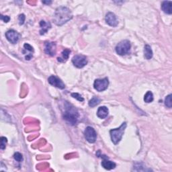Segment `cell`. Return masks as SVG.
I'll use <instances>...</instances> for the list:
<instances>
[{
  "mask_svg": "<svg viewBox=\"0 0 172 172\" xmlns=\"http://www.w3.org/2000/svg\"><path fill=\"white\" fill-rule=\"evenodd\" d=\"M72 63L75 67L77 68H83L87 64V59L86 56L84 55H75L72 59Z\"/></svg>",
  "mask_w": 172,
  "mask_h": 172,
  "instance_id": "cell-6",
  "label": "cell"
},
{
  "mask_svg": "<svg viewBox=\"0 0 172 172\" xmlns=\"http://www.w3.org/2000/svg\"><path fill=\"white\" fill-rule=\"evenodd\" d=\"M171 94L168 95L165 98V105L167 107L169 108H171V106H172V100H171Z\"/></svg>",
  "mask_w": 172,
  "mask_h": 172,
  "instance_id": "cell-21",
  "label": "cell"
},
{
  "mask_svg": "<svg viewBox=\"0 0 172 172\" xmlns=\"http://www.w3.org/2000/svg\"><path fill=\"white\" fill-rule=\"evenodd\" d=\"M172 2L171 1H164L161 4V9L163 12L167 14H171L172 13Z\"/></svg>",
  "mask_w": 172,
  "mask_h": 172,
  "instance_id": "cell-13",
  "label": "cell"
},
{
  "mask_svg": "<svg viewBox=\"0 0 172 172\" xmlns=\"http://www.w3.org/2000/svg\"><path fill=\"white\" fill-rule=\"evenodd\" d=\"M100 99L98 97H94L91 98V99H90L89 102V106L91 108L95 107L98 106L99 103H100Z\"/></svg>",
  "mask_w": 172,
  "mask_h": 172,
  "instance_id": "cell-18",
  "label": "cell"
},
{
  "mask_svg": "<svg viewBox=\"0 0 172 172\" xmlns=\"http://www.w3.org/2000/svg\"><path fill=\"white\" fill-rule=\"evenodd\" d=\"M79 117V114L77 110L68 102H65L63 108V119L69 125H75L78 121Z\"/></svg>",
  "mask_w": 172,
  "mask_h": 172,
  "instance_id": "cell-1",
  "label": "cell"
},
{
  "mask_svg": "<svg viewBox=\"0 0 172 172\" xmlns=\"http://www.w3.org/2000/svg\"><path fill=\"white\" fill-rule=\"evenodd\" d=\"M73 18L71 11L66 7H59L55 10L53 20L57 26H62Z\"/></svg>",
  "mask_w": 172,
  "mask_h": 172,
  "instance_id": "cell-2",
  "label": "cell"
},
{
  "mask_svg": "<svg viewBox=\"0 0 172 172\" xmlns=\"http://www.w3.org/2000/svg\"><path fill=\"white\" fill-rule=\"evenodd\" d=\"M45 53L50 56H55L57 52L56 43L54 42H46L45 44Z\"/></svg>",
  "mask_w": 172,
  "mask_h": 172,
  "instance_id": "cell-11",
  "label": "cell"
},
{
  "mask_svg": "<svg viewBox=\"0 0 172 172\" xmlns=\"http://www.w3.org/2000/svg\"><path fill=\"white\" fill-rule=\"evenodd\" d=\"M101 157L103 158V161H102V166L104 168V169L107 170H111L114 169L116 166H117L114 162L108 160V157L107 156L101 155Z\"/></svg>",
  "mask_w": 172,
  "mask_h": 172,
  "instance_id": "cell-12",
  "label": "cell"
},
{
  "mask_svg": "<svg viewBox=\"0 0 172 172\" xmlns=\"http://www.w3.org/2000/svg\"><path fill=\"white\" fill-rule=\"evenodd\" d=\"M71 96L73 97V98L77 99V100L79 101V102H83L84 101L83 98L82 96L81 95L77 94V93H72L71 94Z\"/></svg>",
  "mask_w": 172,
  "mask_h": 172,
  "instance_id": "cell-23",
  "label": "cell"
},
{
  "mask_svg": "<svg viewBox=\"0 0 172 172\" xmlns=\"http://www.w3.org/2000/svg\"><path fill=\"white\" fill-rule=\"evenodd\" d=\"M144 100L146 103H151V102H153V94L151 91H147L146 94L145 95V97H144Z\"/></svg>",
  "mask_w": 172,
  "mask_h": 172,
  "instance_id": "cell-19",
  "label": "cell"
},
{
  "mask_svg": "<svg viewBox=\"0 0 172 172\" xmlns=\"http://www.w3.org/2000/svg\"><path fill=\"white\" fill-rule=\"evenodd\" d=\"M84 135H85L86 139L89 143H94L95 142V140L97 138V134L94 128L87 126L85 130V132H84Z\"/></svg>",
  "mask_w": 172,
  "mask_h": 172,
  "instance_id": "cell-7",
  "label": "cell"
},
{
  "mask_svg": "<svg viewBox=\"0 0 172 172\" xmlns=\"http://www.w3.org/2000/svg\"><path fill=\"white\" fill-rule=\"evenodd\" d=\"M27 52H29V53L30 54H33V53L34 52V49H33V47L30 46L29 44H24V51H23V53L25 54Z\"/></svg>",
  "mask_w": 172,
  "mask_h": 172,
  "instance_id": "cell-20",
  "label": "cell"
},
{
  "mask_svg": "<svg viewBox=\"0 0 172 172\" xmlns=\"http://www.w3.org/2000/svg\"><path fill=\"white\" fill-rule=\"evenodd\" d=\"M40 26H41V30H40V34L41 35L45 34L51 28V23L46 22L45 20L41 21V22H40Z\"/></svg>",
  "mask_w": 172,
  "mask_h": 172,
  "instance_id": "cell-14",
  "label": "cell"
},
{
  "mask_svg": "<svg viewBox=\"0 0 172 172\" xmlns=\"http://www.w3.org/2000/svg\"><path fill=\"white\" fill-rule=\"evenodd\" d=\"M42 3H46V4H51V3H52L51 1H49V2H45V1H42Z\"/></svg>",
  "mask_w": 172,
  "mask_h": 172,
  "instance_id": "cell-27",
  "label": "cell"
},
{
  "mask_svg": "<svg viewBox=\"0 0 172 172\" xmlns=\"http://www.w3.org/2000/svg\"><path fill=\"white\" fill-rule=\"evenodd\" d=\"M106 22L110 26L115 27L118 24V21L116 15L112 12H108L105 17Z\"/></svg>",
  "mask_w": 172,
  "mask_h": 172,
  "instance_id": "cell-10",
  "label": "cell"
},
{
  "mask_svg": "<svg viewBox=\"0 0 172 172\" xmlns=\"http://www.w3.org/2000/svg\"><path fill=\"white\" fill-rule=\"evenodd\" d=\"M108 109L106 106H101L99 107L98 112H97V116L101 119H104L106 118L108 115Z\"/></svg>",
  "mask_w": 172,
  "mask_h": 172,
  "instance_id": "cell-15",
  "label": "cell"
},
{
  "mask_svg": "<svg viewBox=\"0 0 172 172\" xmlns=\"http://www.w3.org/2000/svg\"><path fill=\"white\" fill-rule=\"evenodd\" d=\"M7 141V139L6 137H1V146H0V148H1L2 150L5 149Z\"/></svg>",
  "mask_w": 172,
  "mask_h": 172,
  "instance_id": "cell-24",
  "label": "cell"
},
{
  "mask_svg": "<svg viewBox=\"0 0 172 172\" xmlns=\"http://www.w3.org/2000/svg\"><path fill=\"white\" fill-rule=\"evenodd\" d=\"M25 19H26V17H25V15L24 14H20V15H19L18 21H19L20 25H23L24 24Z\"/></svg>",
  "mask_w": 172,
  "mask_h": 172,
  "instance_id": "cell-25",
  "label": "cell"
},
{
  "mask_svg": "<svg viewBox=\"0 0 172 172\" xmlns=\"http://www.w3.org/2000/svg\"><path fill=\"white\" fill-rule=\"evenodd\" d=\"M126 128V123L123 122L122 125L118 129H112L110 131L111 140L114 145H117L121 141L122 136L125 133V130Z\"/></svg>",
  "mask_w": 172,
  "mask_h": 172,
  "instance_id": "cell-3",
  "label": "cell"
},
{
  "mask_svg": "<svg viewBox=\"0 0 172 172\" xmlns=\"http://www.w3.org/2000/svg\"><path fill=\"white\" fill-rule=\"evenodd\" d=\"M108 85H109L108 79L106 77L104 79H95L94 83V87L95 90H97L98 91H103L108 88Z\"/></svg>",
  "mask_w": 172,
  "mask_h": 172,
  "instance_id": "cell-5",
  "label": "cell"
},
{
  "mask_svg": "<svg viewBox=\"0 0 172 172\" xmlns=\"http://www.w3.org/2000/svg\"><path fill=\"white\" fill-rule=\"evenodd\" d=\"M48 81H49V83L51 86H55L56 87H57V88L61 89V90L65 89V84H64V83L59 77H56L55 75H51V77H49V79H48Z\"/></svg>",
  "mask_w": 172,
  "mask_h": 172,
  "instance_id": "cell-8",
  "label": "cell"
},
{
  "mask_svg": "<svg viewBox=\"0 0 172 172\" xmlns=\"http://www.w3.org/2000/svg\"><path fill=\"white\" fill-rule=\"evenodd\" d=\"M130 47V42L127 40H124L116 46V51L119 55H125L129 52Z\"/></svg>",
  "mask_w": 172,
  "mask_h": 172,
  "instance_id": "cell-4",
  "label": "cell"
},
{
  "mask_svg": "<svg viewBox=\"0 0 172 172\" xmlns=\"http://www.w3.org/2000/svg\"><path fill=\"white\" fill-rule=\"evenodd\" d=\"M71 53V51L69 50V49H65L64 50L63 52H62V53H61V57H58L57 58V60H58V61L59 62H61V63H63V62H65L67 60L69 59V55Z\"/></svg>",
  "mask_w": 172,
  "mask_h": 172,
  "instance_id": "cell-17",
  "label": "cell"
},
{
  "mask_svg": "<svg viewBox=\"0 0 172 172\" xmlns=\"http://www.w3.org/2000/svg\"><path fill=\"white\" fill-rule=\"evenodd\" d=\"M14 159L15 160V161H18V162H21L22 160H23L22 155L21 153H18V152H16V153H14Z\"/></svg>",
  "mask_w": 172,
  "mask_h": 172,
  "instance_id": "cell-22",
  "label": "cell"
},
{
  "mask_svg": "<svg viewBox=\"0 0 172 172\" xmlns=\"http://www.w3.org/2000/svg\"><path fill=\"white\" fill-rule=\"evenodd\" d=\"M0 18H1L2 20H3L6 23L8 22L10 20V18L9 16H7V15H1V17H0Z\"/></svg>",
  "mask_w": 172,
  "mask_h": 172,
  "instance_id": "cell-26",
  "label": "cell"
},
{
  "mask_svg": "<svg viewBox=\"0 0 172 172\" xmlns=\"http://www.w3.org/2000/svg\"><path fill=\"white\" fill-rule=\"evenodd\" d=\"M144 57L146 59L149 60L153 57V51L149 45H146L144 47Z\"/></svg>",
  "mask_w": 172,
  "mask_h": 172,
  "instance_id": "cell-16",
  "label": "cell"
},
{
  "mask_svg": "<svg viewBox=\"0 0 172 172\" xmlns=\"http://www.w3.org/2000/svg\"><path fill=\"white\" fill-rule=\"evenodd\" d=\"M6 37L10 42L12 44H15L20 38V34L16 31L14 30H10L6 33Z\"/></svg>",
  "mask_w": 172,
  "mask_h": 172,
  "instance_id": "cell-9",
  "label": "cell"
}]
</instances>
